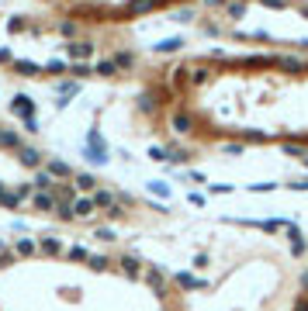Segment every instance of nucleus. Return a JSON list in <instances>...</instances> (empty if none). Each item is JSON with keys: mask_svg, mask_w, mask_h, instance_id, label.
Instances as JSON below:
<instances>
[{"mask_svg": "<svg viewBox=\"0 0 308 311\" xmlns=\"http://www.w3.org/2000/svg\"><path fill=\"white\" fill-rule=\"evenodd\" d=\"M288 311H308V252H305V259H302V270H298V280H295Z\"/></svg>", "mask_w": 308, "mask_h": 311, "instance_id": "obj_2", "label": "nucleus"}, {"mask_svg": "<svg viewBox=\"0 0 308 311\" xmlns=\"http://www.w3.org/2000/svg\"><path fill=\"white\" fill-rule=\"evenodd\" d=\"M0 311H191L180 284L132 252L0 242Z\"/></svg>", "mask_w": 308, "mask_h": 311, "instance_id": "obj_1", "label": "nucleus"}]
</instances>
